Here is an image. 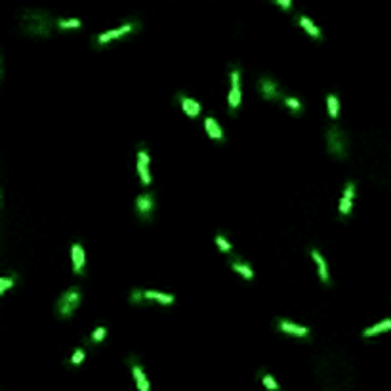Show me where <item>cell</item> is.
I'll list each match as a JSON object with an SVG mask.
<instances>
[{
  "label": "cell",
  "instance_id": "6da1fadb",
  "mask_svg": "<svg viewBox=\"0 0 391 391\" xmlns=\"http://www.w3.org/2000/svg\"><path fill=\"white\" fill-rule=\"evenodd\" d=\"M21 27H23L25 33L46 36V35H50V31L53 29V21L48 14H44V12H35V10H33L29 16H23V19H21Z\"/></svg>",
  "mask_w": 391,
  "mask_h": 391
},
{
  "label": "cell",
  "instance_id": "7a4b0ae2",
  "mask_svg": "<svg viewBox=\"0 0 391 391\" xmlns=\"http://www.w3.org/2000/svg\"><path fill=\"white\" fill-rule=\"evenodd\" d=\"M82 302V292L78 287L67 288L63 294L58 298V305H55V311L63 319H69L73 313L77 311V307Z\"/></svg>",
  "mask_w": 391,
  "mask_h": 391
},
{
  "label": "cell",
  "instance_id": "3957f363",
  "mask_svg": "<svg viewBox=\"0 0 391 391\" xmlns=\"http://www.w3.org/2000/svg\"><path fill=\"white\" fill-rule=\"evenodd\" d=\"M326 141H328V149L334 156L344 158L348 155V139L344 136V132L340 130L338 126H330L326 132Z\"/></svg>",
  "mask_w": 391,
  "mask_h": 391
},
{
  "label": "cell",
  "instance_id": "277c9868",
  "mask_svg": "<svg viewBox=\"0 0 391 391\" xmlns=\"http://www.w3.org/2000/svg\"><path fill=\"white\" fill-rule=\"evenodd\" d=\"M229 94H227V103H229V111L235 113L241 105V71L239 67H233L229 71Z\"/></svg>",
  "mask_w": 391,
  "mask_h": 391
},
{
  "label": "cell",
  "instance_id": "5b68a950",
  "mask_svg": "<svg viewBox=\"0 0 391 391\" xmlns=\"http://www.w3.org/2000/svg\"><path fill=\"white\" fill-rule=\"evenodd\" d=\"M136 29H139V23H136V21L124 23L122 27H117V29H111V31H105V33H101V35H97L96 40H94V44H96L97 48H99V46H105V44L113 42V40L121 38V36L128 35V33L136 31Z\"/></svg>",
  "mask_w": 391,
  "mask_h": 391
},
{
  "label": "cell",
  "instance_id": "8992f818",
  "mask_svg": "<svg viewBox=\"0 0 391 391\" xmlns=\"http://www.w3.org/2000/svg\"><path fill=\"white\" fill-rule=\"evenodd\" d=\"M136 214H138L139 219L143 221H149L153 217V212H155V195L153 193H141L136 197Z\"/></svg>",
  "mask_w": 391,
  "mask_h": 391
},
{
  "label": "cell",
  "instance_id": "52a82bcc",
  "mask_svg": "<svg viewBox=\"0 0 391 391\" xmlns=\"http://www.w3.org/2000/svg\"><path fill=\"white\" fill-rule=\"evenodd\" d=\"M258 90H260V96L263 99H281L283 97V92H281V86L278 82H275L271 77H261L258 80Z\"/></svg>",
  "mask_w": 391,
  "mask_h": 391
},
{
  "label": "cell",
  "instance_id": "ba28073f",
  "mask_svg": "<svg viewBox=\"0 0 391 391\" xmlns=\"http://www.w3.org/2000/svg\"><path fill=\"white\" fill-rule=\"evenodd\" d=\"M353 199H355V183L348 182L346 183V189L342 193V199H340V216L342 217L351 214V210H353Z\"/></svg>",
  "mask_w": 391,
  "mask_h": 391
},
{
  "label": "cell",
  "instance_id": "9c48e42d",
  "mask_svg": "<svg viewBox=\"0 0 391 391\" xmlns=\"http://www.w3.org/2000/svg\"><path fill=\"white\" fill-rule=\"evenodd\" d=\"M71 260H73V273L75 275H82L84 265H86V254L80 243H73L71 246Z\"/></svg>",
  "mask_w": 391,
  "mask_h": 391
},
{
  "label": "cell",
  "instance_id": "30bf717a",
  "mask_svg": "<svg viewBox=\"0 0 391 391\" xmlns=\"http://www.w3.org/2000/svg\"><path fill=\"white\" fill-rule=\"evenodd\" d=\"M277 326L281 332L285 334H290V336H298V338H307L309 336V328L307 326H300L292 321H287V319H278Z\"/></svg>",
  "mask_w": 391,
  "mask_h": 391
},
{
  "label": "cell",
  "instance_id": "8fae6325",
  "mask_svg": "<svg viewBox=\"0 0 391 391\" xmlns=\"http://www.w3.org/2000/svg\"><path fill=\"white\" fill-rule=\"evenodd\" d=\"M178 101H180L182 111L187 115V117H197V115H200V111H202V107H200L199 101H197V99H193V97H189V96H182V94H178Z\"/></svg>",
  "mask_w": 391,
  "mask_h": 391
},
{
  "label": "cell",
  "instance_id": "7c38bea8",
  "mask_svg": "<svg viewBox=\"0 0 391 391\" xmlns=\"http://www.w3.org/2000/svg\"><path fill=\"white\" fill-rule=\"evenodd\" d=\"M130 365H132V374H134L136 385H138V391H149V389H151L147 376H145V372H143L141 365H139V363H136L134 359H130Z\"/></svg>",
  "mask_w": 391,
  "mask_h": 391
},
{
  "label": "cell",
  "instance_id": "4fadbf2b",
  "mask_svg": "<svg viewBox=\"0 0 391 391\" xmlns=\"http://www.w3.org/2000/svg\"><path fill=\"white\" fill-rule=\"evenodd\" d=\"M311 258L315 260V263H317V269H319V277H321V281L324 285H328V283H330V273H328L326 260H324L322 254L319 252V250H315V248H311Z\"/></svg>",
  "mask_w": 391,
  "mask_h": 391
},
{
  "label": "cell",
  "instance_id": "5bb4252c",
  "mask_svg": "<svg viewBox=\"0 0 391 391\" xmlns=\"http://www.w3.org/2000/svg\"><path fill=\"white\" fill-rule=\"evenodd\" d=\"M204 128H206V134H208L212 139H216V141H224V130H221V126H219V122L216 119H212V117H206L204 119Z\"/></svg>",
  "mask_w": 391,
  "mask_h": 391
},
{
  "label": "cell",
  "instance_id": "9a60e30c",
  "mask_svg": "<svg viewBox=\"0 0 391 391\" xmlns=\"http://www.w3.org/2000/svg\"><path fill=\"white\" fill-rule=\"evenodd\" d=\"M145 294V300H155L158 304L162 305H172L174 304V294H166V292H160V290H143Z\"/></svg>",
  "mask_w": 391,
  "mask_h": 391
},
{
  "label": "cell",
  "instance_id": "2e32d148",
  "mask_svg": "<svg viewBox=\"0 0 391 391\" xmlns=\"http://www.w3.org/2000/svg\"><path fill=\"white\" fill-rule=\"evenodd\" d=\"M231 269L235 271V273H239L241 277H244L246 281H250V278H254V271L252 267L248 265V263H244L243 260H239V258H235V260H231Z\"/></svg>",
  "mask_w": 391,
  "mask_h": 391
},
{
  "label": "cell",
  "instance_id": "e0dca14e",
  "mask_svg": "<svg viewBox=\"0 0 391 391\" xmlns=\"http://www.w3.org/2000/svg\"><path fill=\"white\" fill-rule=\"evenodd\" d=\"M385 330H391V319H383L382 322L372 324L370 328H365V330H363V336H365V338H372V336H378L380 332H385Z\"/></svg>",
  "mask_w": 391,
  "mask_h": 391
},
{
  "label": "cell",
  "instance_id": "ac0fdd59",
  "mask_svg": "<svg viewBox=\"0 0 391 391\" xmlns=\"http://www.w3.org/2000/svg\"><path fill=\"white\" fill-rule=\"evenodd\" d=\"M298 21H300V25H302V29H304L307 35H311L313 38H322V33H321V29L313 23L309 18H305V16H300L298 18Z\"/></svg>",
  "mask_w": 391,
  "mask_h": 391
},
{
  "label": "cell",
  "instance_id": "d6986e66",
  "mask_svg": "<svg viewBox=\"0 0 391 391\" xmlns=\"http://www.w3.org/2000/svg\"><path fill=\"white\" fill-rule=\"evenodd\" d=\"M326 101H328V113H330V117L336 121L340 115V101H338V97H336V94H330Z\"/></svg>",
  "mask_w": 391,
  "mask_h": 391
},
{
  "label": "cell",
  "instance_id": "ffe728a7",
  "mask_svg": "<svg viewBox=\"0 0 391 391\" xmlns=\"http://www.w3.org/2000/svg\"><path fill=\"white\" fill-rule=\"evenodd\" d=\"M260 380H261V383L267 387L269 391H278V383H277V380L271 376V374H267V372H261L260 374Z\"/></svg>",
  "mask_w": 391,
  "mask_h": 391
},
{
  "label": "cell",
  "instance_id": "44dd1931",
  "mask_svg": "<svg viewBox=\"0 0 391 391\" xmlns=\"http://www.w3.org/2000/svg\"><path fill=\"white\" fill-rule=\"evenodd\" d=\"M58 27H60V29H78V27H82V21L77 18L60 19V21H58Z\"/></svg>",
  "mask_w": 391,
  "mask_h": 391
},
{
  "label": "cell",
  "instance_id": "7402d4cb",
  "mask_svg": "<svg viewBox=\"0 0 391 391\" xmlns=\"http://www.w3.org/2000/svg\"><path fill=\"white\" fill-rule=\"evenodd\" d=\"M138 174H139V178H141V183L143 185H149L151 183V172H149V166L147 164H143V162H139L138 160Z\"/></svg>",
  "mask_w": 391,
  "mask_h": 391
},
{
  "label": "cell",
  "instance_id": "603a6c76",
  "mask_svg": "<svg viewBox=\"0 0 391 391\" xmlns=\"http://www.w3.org/2000/svg\"><path fill=\"white\" fill-rule=\"evenodd\" d=\"M214 241H216L217 248H219L221 252H231V250H233V246L229 244V241H227V239H226V237H224V235H219V233H217L216 237H214Z\"/></svg>",
  "mask_w": 391,
  "mask_h": 391
},
{
  "label": "cell",
  "instance_id": "cb8c5ba5",
  "mask_svg": "<svg viewBox=\"0 0 391 391\" xmlns=\"http://www.w3.org/2000/svg\"><path fill=\"white\" fill-rule=\"evenodd\" d=\"M105 336H107V328L105 326H97L96 330L92 332V336H90V344H99V342H103Z\"/></svg>",
  "mask_w": 391,
  "mask_h": 391
},
{
  "label": "cell",
  "instance_id": "d4e9b609",
  "mask_svg": "<svg viewBox=\"0 0 391 391\" xmlns=\"http://www.w3.org/2000/svg\"><path fill=\"white\" fill-rule=\"evenodd\" d=\"M130 302L134 305H141L143 302H147L145 300V294H143V290H138V288H134L130 292Z\"/></svg>",
  "mask_w": 391,
  "mask_h": 391
},
{
  "label": "cell",
  "instance_id": "484cf974",
  "mask_svg": "<svg viewBox=\"0 0 391 391\" xmlns=\"http://www.w3.org/2000/svg\"><path fill=\"white\" fill-rule=\"evenodd\" d=\"M285 105H287L292 113H300L302 111V101L296 99V97H285Z\"/></svg>",
  "mask_w": 391,
  "mask_h": 391
},
{
  "label": "cell",
  "instance_id": "4316f807",
  "mask_svg": "<svg viewBox=\"0 0 391 391\" xmlns=\"http://www.w3.org/2000/svg\"><path fill=\"white\" fill-rule=\"evenodd\" d=\"M138 160L139 162H143V164H151V156H149V151L145 145H139L138 147Z\"/></svg>",
  "mask_w": 391,
  "mask_h": 391
},
{
  "label": "cell",
  "instance_id": "83f0119b",
  "mask_svg": "<svg viewBox=\"0 0 391 391\" xmlns=\"http://www.w3.org/2000/svg\"><path fill=\"white\" fill-rule=\"evenodd\" d=\"M14 283H16V275H8V277L0 278V294H4Z\"/></svg>",
  "mask_w": 391,
  "mask_h": 391
},
{
  "label": "cell",
  "instance_id": "f1b7e54d",
  "mask_svg": "<svg viewBox=\"0 0 391 391\" xmlns=\"http://www.w3.org/2000/svg\"><path fill=\"white\" fill-rule=\"evenodd\" d=\"M82 361H84V349H82V348L75 349V353L71 355V365L78 366L80 363H82Z\"/></svg>",
  "mask_w": 391,
  "mask_h": 391
},
{
  "label": "cell",
  "instance_id": "f546056e",
  "mask_svg": "<svg viewBox=\"0 0 391 391\" xmlns=\"http://www.w3.org/2000/svg\"><path fill=\"white\" fill-rule=\"evenodd\" d=\"M275 4L283 6V8H292V2L290 0H275Z\"/></svg>",
  "mask_w": 391,
  "mask_h": 391
}]
</instances>
